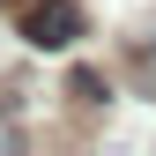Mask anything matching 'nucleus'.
Wrapping results in <instances>:
<instances>
[{"mask_svg":"<svg viewBox=\"0 0 156 156\" xmlns=\"http://www.w3.org/2000/svg\"><path fill=\"white\" fill-rule=\"evenodd\" d=\"M82 30H89L82 0H30V15H23V37H30L37 52H67Z\"/></svg>","mask_w":156,"mask_h":156,"instance_id":"obj_1","label":"nucleus"},{"mask_svg":"<svg viewBox=\"0 0 156 156\" xmlns=\"http://www.w3.org/2000/svg\"><path fill=\"white\" fill-rule=\"evenodd\" d=\"M67 97H74V104H112V89H104L97 67H74V74H67Z\"/></svg>","mask_w":156,"mask_h":156,"instance_id":"obj_2","label":"nucleus"},{"mask_svg":"<svg viewBox=\"0 0 156 156\" xmlns=\"http://www.w3.org/2000/svg\"><path fill=\"white\" fill-rule=\"evenodd\" d=\"M134 89L156 97V37H149V45H134Z\"/></svg>","mask_w":156,"mask_h":156,"instance_id":"obj_3","label":"nucleus"}]
</instances>
